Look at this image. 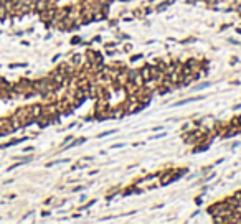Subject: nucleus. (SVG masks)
Returning a JSON list of instances; mask_svg holds the SVG:
<instances>
[{
  "label": "nucleus",
  "mask_w": 241,
  "mask_h": 224,
  "mask_svg": "<svg viewBox=\"0 0 241 224\" xmlns=\"http://www.w3.org/2000/svg\"><path fill=\"white\" fill-rule=\"evenodd\" d=\"M86 61L92 63V64H101V63H103V56H101L98 51H91V50H89L88 53H86Z\"/></svg>",
  "instance_id": "1"
},
{
  "label": "nucleus",
  "mask_w": 241,
  "mask_h": 224,
  "mask_svg": "<svg viewBox=\"0 0 241 224\" xmlns=\"http://www.w3.org/2000/svg\"><path fill=\"white\" fill-rule=\"evenodd\" d=\"M42 114H43V105L35 104V105H31V107H30V116H31V119H33V120H36Z\"/></svg>",
  "instance_id": "2"
},
{
  "label": "nucleus",
  "mask_w": 241,
  "mask_h": 224,
  "mask_svg": "<svg viewBox=\"0 0 241 224\" xmlns=\"http://www.w3.org/2000/svg\"><path fill=\"white\" fill-rule=\"evenodd\" d=\"M81 63H83V58H81L79 54H76V56H73V59H71V64H73V66H79Z\"/></svg>",
  "instance_id": "3"
}]
</instances>
